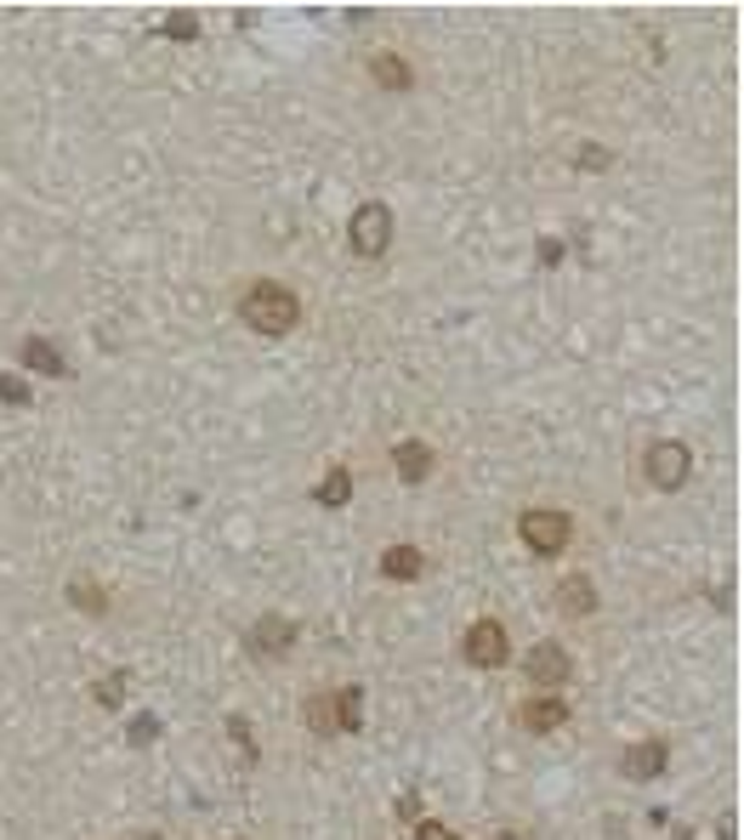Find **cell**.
<instances>
[{
  "instance_id": "9a60e30c",
  "label": "cell",
  "mask_w": 744,
  "mask_h": 840,
  "mask_svg": "<svg viewBox=\"0 0 744 840\" xmlns=\"http://www.w3.org/2000/svg\"><path fill=\"white\" fill-rule=\"evenodd\" d=\"M313 500L318 506H346V500H353V472H346V466H330V472H325V483H318L313 488Z\"/></svg>"
},
{
  "instance_id": "5bb4252c",
  "label": "cell",
  "mask_w": 744,
  "mask_h": 840,
  "mask_svg": "<svg viewBox=\"0 0 744 840\" xmlns=\"http://www.w3.org/2000/svg\"><path fill=\"white\" fill-rule=\"evenodd\" d=\"M420 568H427V557H420L415 546H387V551H381V574H387V580H415Z\"/></svg>"
},
{
  "instance_id": "8fae6325",
  "label": "cell",
  "mask_w": 744,
  "mask_h": 840,
  "mask_svg": "<svg viewBox=\"0 0 744 840\" xmlns=\"http://www.w3.org/2000/svg\"><path fill=\"white\" fill-rule=\"evenodd\" d=\"M557 608L563 613H591V608H597V585H591L585 574H568L557 585Z\"/></svg>"
},
{
  "instance_id": "e0dca14e",
  "label": "cell",
  "mask_w": 744,
  "mask_h": 840,
  "mask_svg": "<svg viewBox=\"0 0 744 840\" xmlns=\"http://www.w3.org/2000/svg\"><path fill=\"white\" fill-rule=\"evenodd\" d=\"M160 35H171V40H193V35H200V17H193V12H171V17L160 23Z\"/></svg>"
},
{
  "instance_id": "7c38bea8",
  "label": "cell",
  "mask_w": 744,
  "mask_h": 840,
  "mask_svg": "<svg viewBox=\"0 0 744 840\" xmlns=\"http://www.w3.org/2000/svg\"><path fill=\"white\" fill-rule=\"evenodd\" d=\"M23 364H29L35 376H68L63 353L52 347V341H40V335H29V341H23Z\"/></svg>"
},
{
  "instance_id": "8992f818",
  "label": "cell",
  "mask_w": 744,
  "mask_h": 840,
  "mask_svg": "<svg viewBox=\"0 0 744 840\" xmlns=\"http://www.w3.org/2000/svg\"><path fill=\"white\" fill-rule=\"evenodd\" d=\"M517 722H524L529 733H557V727L568 722V704H563L557 693H534V699L517 704Z\"/></svg>"
},
{
  "instance_id": "9c48e42d",
  "label": "cell",
  "mask_w": 744,
  "mask_h": 840,
  "mask_svg": "<svg viewBox=\"0 0 744 840\" xmlns=\"http://www.w3.org/2000/svg\"><path fill=\"white\" fill-rule=\"evenodd\" d=\"M665 755H671V750H665L659 738H648V744H631L619 767H626V778H659L665 773Z\"/></svg>"
},
{
  "instance_id": "6da1fadb",
  "label": "cell",
  "mask_w": 744,
  "mask_h": 840,
  "mask_svg": "<svg viewBox=\"0 0 744 840\" xmlns=\"http://www.w3.org/2000/svg\"><path fill=\"white\" fill-rule=\"evenodd\" d=\"M239 318L251 330H262V335H285V330H295V318H302V302H295V290L273 284V279H256L251 290H244V302H239Z\"/></svg>"
},
{
  "instance_id": "ac0fdd59",
  "label": "cell",
  "mask_w": 744,
  "mask_h": 840,
  "mask_svg": "<svg viewBox=\"0 0 744 840\" xmlns=\"http://www.w3.org/2000/svg\"><path fill=\"white\" fill-rule=\"evenodd\" d=\"M74 608H86V613H103V608H109L103 585H91V580H74Z\"/></svg>"
},
{
  "instance_id": "3957f363",
  "label": "cell",
  "mask_w": 744,
  "mask_h": 840,
  "mask_svg": "<svg viewBox=\"0 0 744 840\" xmlns=\"http://www.w3.org/2000/svg\"><path fill=\"white\" fill-rule=\"evenodd\" d=\"M642 472H648V483L654 488H682L688 483V472H693V455H688V443H677V437H665V443H654L648 449V460H642Z\"/></svg>"
},
{
  "instance_id": "d6986e66",
  "label": "cell",
  "mask_w": 744,
  "mask_h": 840,
  "mask_svg": "<svg viewBox=\"0 0 744 840\" xmlns=\"http://www.w3.org/2000/svg\"><path fill=\"white\" fill-rule=\"evenodd\" d=\"M307 722H313V733H336V710H330L325 693H313V699H307Z\"/></svg>"
},
{
  "instance_id": "7a4b0ae2",
  "label": "cell",
  "mask_w": 744,
  "mask_h": 840,
  "mask_svg": "<svg viewBox=\"0 0 744 840\" xmlns=\"http://www.w3.org/2000/svg\"><path fill=\"white\" fill-rule=\"evenodd\" d=\"M517 534H524V546H529L534 557H557V551L568 546V534H575V523H568L563 511H545V506H534V511H524V517H517Z\"/></svg>"
},
{
  "instance_id": "52a82bcc",
  "label": "cell",
  "mask_w": 744,
  "mask_h": 840,
  "mask_svg": "<svg viewBox=\"0 0 744 840\" xmlns=\"http://www.w3.org/2000/svg\"><path fill=\"white\" fill-rule=\"evenodd\" d=\"M568 671H575V664H568V653L557 648V641H540V648L529 653V682L534 687H563Z\"/></svg>"
},
{
  "instance_id": "277c9868",
  "label": "cell",
  "mask_w": 744,
  "mask_h": 840,
  "mask_svg": "<svg viewBox=\"0 0 744 840\" xmlns=\"http://www.w3.org/2000/svg\"><path fill=\"white\" fill-rule=\"evenodd\" d=\"M461 659L478 664V671H494V664H506V625L501 620H472L461 636Z\"/></svg>"
},
{
  "instance_id": "2e32d148",
  "label": "cell",
  "mask_w": 744,
  "mask_h": 840,
  "mask_svg": "<svg viewBox=\"0 0 744 840\" xmlns=\"http://www.w3.org/2000/svg\"><path fill=\"white\" fill-rule=\"evenodd\" d=\"M369 74H376V80H381L387 91H404V86L415 80V74H409V63H404L399 52H376V58H369Z\"/></svg>"
},
{
  "instance_id": "ffe728a7",
  "label": "cell",
  "mask_w": 744,
  "mask_h": 840,
  "mask_svg": "<svg viewBox=\"0 0 744 840\" xmlns=\"http://www.w3.org/2000/svg\"><path fill=\"white\" fill-rule=\"evenodd\" d=\"M91 693H97V704H119V699H126V676H103Z\"/></svg>"
},
{
  "instance_id": "cb8c5ba5",
  "label": "cell",
  "mask_w": 744,
  "mask_h": 840,
  "mask_svg": "<svg viewBox=\"0 0 744 840\" xmlns=\"http://www.w3.org/2000/svg\"><path fill=\"white\" fill-rule=\"evenodd\" d=\"M409 840H455V829H450V824H415Z\"/></svg>"
},
{
  "instance_id": "44dd1931",
  "label": "cell",
  "mask_w": 744,
  "mask_h": 840,
  "mask_svg": "<svg viewBox=\"0 0 744 840\" xmlns=\"http://www.w3.org/2000/svg\"><path fill=\"white\" fill-rule=\"evenodd\" d=\"M0 398H7V404H29V381H17V376H0Z\"/></svg>"
},
{
  "instance_id": "603a6c76",
  "label": "cell",
  "mask_w": 744,
  "mask_h": 840,
  "mask_svg": "<svg viewBox=\"0 0 744 840\" xmlns=\"http://www.w3.org/2000/svg\"><path fill=\"white\" fill-rule=\"evenodd\" d=\"M575 165H580V170H603V165H608V148H580Z\"/></svg>"
},
{
  "instance_id": "30bf717a",
  "label": "cell",
  "mask_w": 744,
  "mask_h": 840,
  "mask_svg": "<svg viewBox=\"0 0 744 840\" xmlns=\"http://www.w3.org/2000/svg\"><path fill=\"white\" fill-rule=\"evenodd\" d=\"M392 466H399V478H404V483H420V478L432 472V449L409 437V443H399V449H392Z\"/></svg>"
},
{
  "instance_id": "ba28073f",
  "label": "cell",
  "mask_w": 744,
  "mask_h": 840,
  "mask_svg": "<svg viewBox=\"0 0 744 840\" xmlns=\"http://www.w3.org/2000/svg\"><path fill=\"white\" fill-rule=\"evenodd\" d=\"M290 641H295V620H279V613H267V620H256V631H251V648H256L262 659H273V653H290Z\"/></svg>"
},
{
  "instance_id": "5b68a950",
  "label": "cell",
  "mask_w": 744,
  "mask_h": 840,
  "mask_svg": "<svg viewBox=\"0 0 744 840\" xmlns=\"http://www.w3.org/2000/svg\"><path fill=\"white\" fill-rule=\"evenodd\" d=\"M353 251L358 256H381L387 251V239H392V211L381 205V200H369V205H358L353 211Z\"/></svg>"
},
{
  "instance_id": "4fadbf2b",
  "label": "cell",
  "mask_w": 744,
  "mask_h": 840,
  "mask_svg": "<svg viewBox=\"0 0 744 840\" xmlns=\"http://www.w3.org/2000/svg\"><path fill=\"white\" fill-rule=\"evenodd\" d=\"M330 710H336V733H358L364 727V687H341Z\"/></svg>"
},
{
  "instance_id": "7402d4cb",
  "label": "cell",
  "mask_w": 744,
  "mask_h": 840,
  "mask_svg": "<svg viewBox=\"0 0 744 840\" xmlns=\"http://www.w3.org/2000/svg\"><path fill=\"white\" fill-rule=\"evenodd\" d=\"M148 738H160V715H137L131 722V744H148Z\"/></svg>"
}]
</instances>
